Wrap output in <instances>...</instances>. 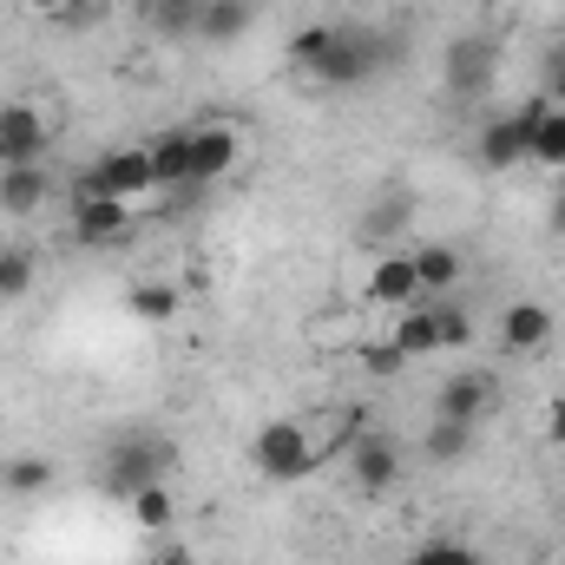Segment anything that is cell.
Returning a JSON list of instances; mask_svg holds the SVG:
<instances>
[{
    "instance_id": "cell-12",
    "label": "cell",
    "mask_w": 565,
    "mask_h": 565,
    "mask_svg": "<svg viewBox=\"0 0 565 565\" xmlns=\"http://www.w3.org/2000/svg\"><path fill=\"white\" fill-rule=\"evenodd\" d=\"M237 132L231 126H198L191 132V191L198 184H217V178H231V164H237Z\"/></svg>"
},
{
    "instance_id": "cell-33",
    "label": "cell",
    "mask_w": 565,
    "mask_h": 565,
    "mask_svg": "<svg viewBox=\"0 0 565 565\" xmlns=\"http://www.w3.org/2000/svg\"><path fill=\"white\" fill-rule=\"evenodd\" d=\"M546 224H553V237H559V244H565V191H559V198H553V217H546Z\"/></svg>"
},
{
    "instance_id": "cell-30",
    "label": "cell",
    "mask_w": 565,
    "mask_h": 565,
    "mask_svg": "<svg viewBox=\"0 0 565 565\" xmlns=\"http://www.w3.org/2000/svg\"><path fill=\"white\" fill-rule=\"evenodd\" d=\"M546 447H565V395L546 408Z\"/></svg>"
},
{
    "instance_id": "cell-34",
    "label": "cell",
    "mask_w": 565,
    "mask_h": 565,
    "mask_svg": "<svg viewBox=\"0 0 565 565\" xmlns=\"http://www.w3.org/2000/svg\"><path fill=\"white\" fill-rule=\"evenodd\" d=\"M151 565H191V553H184V546H164V553H158Z\"/></svg>"
},
{
    "instance_id": "cell-21",
    "label": "cell",
    "mask_w": 565,
    "mask_h": 565,
    "mask_svg": "<svg viewBox=\"0 0 565 565\" xmlns=\"http://www.w3.org/2000/svg\"><path fill=\"white\" fill-rule=\"evenodd\" d=\"M422 454L434 460V467H454V460H467L473 454V427L467 422H427V434H422Z\"/></svg>"
},
{
    "instance_id": "cell-9",
    "label": "cell",
    "mask_w": 565,
    "mask_h": 565,
    "mask_svg": "<svg viewBox=\"0 0 565 565\" xmlns=\"http://www.w3.org/2000/svg\"><path fill=\"white\" fill-rule=\"evenodd\" d=\"M493 408H500V382H493L487 369H460V375H447L440 395H434V415H440V422L480 427Z\"/></svg>"
},
{
    "instance_id": "cell-13",
    "label": "cell",
    "mask_w": 565,
    "mask_h": 565,
    "mask_svg": "<svg viewBox=\"0 0 565 565\" xmlns=\"http://www.w3.org/2000/svg\"><path fill=\"white\" fill-rule=\"evenodd\" d=\"M191 132H198V126H164L158 139L145 145V151H151V184H158V191L191 184Z\"/></svg>"
},
{
    "instance_id": "cell-18",
    "label": "cell",
    "mask_w": 565,
    "mask_h": 565,
    "mask_svg": "<svg viewBox=\"0 0 565 565\" xmlns=\"http://www.w3.org/2000/svg\"><path fill=\"white\" fill-rule=\"evenodd\" d=\"M415 257V277H422V296H454V282H460V250L454 244H422V250H408Z\"/></svg>"
},
{
    "instance_id": "cell-20",
    "label": "cell",
    "mask_w": 565,
    "mask_h": 565,
    "mask_svg": "<svg viewBox=\"0 0 565 565\" xmlns=\"http://www.w3.org/2000/svg\"><path fill=\"white\" fill-rule=\"evenodd\" d=\"M388 342H395V349H402L408 362L434 355V349H440V329H434V302H415V309H408V316L395 322V335H388Z\"/></svg>"
},
{
    "instance_id": "cell-10",
    "label": "cell",
    "mask_w": 565,
    "mask_h": 565,
    "mask_svg": "<svg viewBox=\"0 0 565 565\" xmlns=\"http://www.w3.org/2000/svg\"><path fill=\"white\" fill-rule=\"evenodd\" d=\"M132 231H139V224H132V204H119V198H73V244H86V250H119Z\"/></svg>"
},
{
    "instance_id": "cell-17",
    "label": "cell",
    "mask_w": 565,
    "mask_h": 565,
    "mask_svg": "<svg viewBox=\"0 0 565 565\" xmlns=\"http://www.w3.org/2000/svg\"><path fill=\"white\" fill-rule=\"evenodd\" d=\"M126 309H132V322H145V329H164V322H178V309H184V296H178V282L151 277V282H132V296H126Z\"/></svg>"
},
{
    "instance_id": "cell-15",
    "label": "cell",
    "mask_w": 565,
    "mask_h": 565,
    "mask_svg": "<svg viewBox=\"0 0 565 565\" xmlns=\"http://www.w3.org/2000/svg\"><path fill=\"white\" fill-rule=\"evenodd\" d=\"M250 20H257V0H204V13H198V40L231 46V40L250 33Z\"/></svg>"
},
{
    "instance_id": "cell-5",
    "label": "cell",
    "mask_w": 565,
    "mask_h": 565,
    "mask_svg": "<svg viewBox=\"0 0 565 565\" xmlns=\"http://www.w3.org/2000/svg\"><path fill=\"white\" fill-rule=\"evenodd\" d=\"M250 460H257L264 480L289 487V480H302L322 454H316V440H309V427L302 422H264L257 427V440H250Z\"/></svg>"
},
{
    "instance_id": "cell-8",
    "label": "cell",
    "mask_w": 565,
    "mask_h": 565,
    "mask_svg": "<svg viewBox=\"0 0 565 565\" xmlns=\"http://www.w3.org/2000/svg\"><path fill=\"white\" fill-rule=\"evenodd\" d=\"M349 473H355V487H362L369 500L395 493V480H402V440H388L382 427H362L355 447H349Z\"/></svg>"
},
{
    "instance_id": "cell-3",
    "label": "cell",
    "mask_w": 565,
    "mask_h": 565,
    "mask_svg": "<svg viewBox=\"0 0 565 565\" xmlns=\"http://www.w3.org/2000/svg\"><path fill=\"white\" fill-rule=\"evenodd\" d=\"M493 79H500V40H493V33H460V40H447V53H440V93H447V99L480 106V99L493 93Z\"/></svg>"
},
{
    "instance_id": "cell-2",
    "label": "cell",
    "mask_w": 565,
    "mask_h": 565,
    "mask_svg": "<svg viewBox=\"0 0 565 565\" xmlns=\"http://www.w3.org/2000/svg\"><path fill=\"white\" fill-rule=\"evenodd\" d=\"M171 473H178V440H171V434L132 427V434H113V440H106L99 487H106L113 500H132L145 487H171Z\"/></svg>"
},
{
    "instance_id": "cell-26",
    "label": "cell",
    "mask_w": 565,
    "mask_h": 565,
    "mask_svg": "<svg viewBox=\"0 0 565 565\" xmlns=\"http://www.w3.org/2000/svg\"><path fill=\"white\" fill-rule=\"evenodd\" d=\"M434 329H440V349H467L473 342V316L454 296H434Z\"/></svg>"
},
{
    "instance_id": "cell-22",
    "label": "cell",
    "mask_w": 565,
    "mask_h": 565,
    "mask_svg": "<svg viewBox=\"0 0 565 565\" xmlns=\"http://www.w3.org/2000/svg\"><path fill=\"white\" fill-rule=\"evenodd\" d=\"M198 13H204V0H151L145 7L151 33H164V40H198Z\"/></svg>"
},
{
    "instance_id": "cell-27",
    "label": "cell",
    "mask_w": 565,
    "mask_h": 565,
    "mask_svg": "<svg viewBox=\"0 0 565 565\" xmlns=\"http://www.w3.org/2000/svg\"><path fill=\"white\" fill-rule=\"evenodd\" d=\"M408 565H480V553H473L467 540H427Z\"/></svg>"
},
{
    "instance_id": "cell-4",
    "label": "cell",
    "mask_w": 565,
    "mask_h": 565,
    "mask_svg": "<svg viewBox=\"0 0 565 565\" xmlns=\"http://www.w3.org/2000/svg\"><path fill=\"white\" fill-rule=\"evenodd\" d=\"M151 191L158 184H151V151L145 145H119V151L93 158L79 171V184H73V198H119V204H139Z\"/></svg>"
},
{
    "instance_id": "cell-28",
    "label": "cell",
    "mask_w": 565,
    "mask_h": 565,
    "mask_svg": "<svg viewBox=\"0 0 565 565\" xmlns=\"http://www.w3.org/2000/svg\"><path fill=\"white\" fill-rule=\"evenodd\" d=\"M7 487H13V493H46V487H53V467H46V460H13V467H7Z\"/></svg>"
},
{
    "instance_id": "cell-25",
    "label": "cell",
    "mask_w": 565,
    "mask_h": 565,
    "mask_svg": "<svg viewBox=\"0 0 565 565\" xmlns=\"http://www.w3.org/2000/svg\"><path fill=\"white\" fill-rule=\"evenodd\" d=\"M408 211H415V198H408V191H395V198H375V211L362 217V237H395V231L408 224Z\"/></svg>"
},
{
    "instance_id": "cell-24",
    "label": "cell",
    "mask_w": 565,
    "mask_h": 565,
    "mask_svg": "<svg viewBox=\"0 0 565 565\" xmlns=\"http://www.w3.org/2000/svg\"><path fill=\"white\" fill-rule=\"evenodd\" d=\"M126 507H132V520H139L145 533H171V520H178V493L171 487H145Z\"/></svg>"
},
{
    "instance_id": "cell-29",
    "label": "cell",
    "mask_w": 565,
    "mask_h": 565,
    "mask_svg": "<svg viewBox=\"0 0 565 565\" xmlns=\"http://www.w3.org/2000/svg\"><path fill=\"white\" fill-rule=\"evenodd\" d=\"M362 362H369V375H395V369H402L408 355H402L395 342H375V349H362Z\"/></svg>"
},
{
    "instance_id": "cell-23",
    "label": "cell",
    "mask_w": 565,
    "mask_h": 565,
    "mask_svg": "<svg viewBox=\"0 0 565 565\" xmlns=\"http://www.w3.org/2000/svg\"><path fill=\"white\" fill-rule=\"evenodd\" d=\"M40 277V257L26 244H0V302H20Z\"/></svg>"
},
{
    "instance_id": "cell-19",
    "label": "cell",
    "mask_w": 565,
    "mask_h": 565,
    "mask_svg": "<svg viewBox=\"0 0 565 565\" xmlns=\"http://www.w3.org/2000/svg\"><path fill=\"white\" fill-rule=\"evenodd\" d=\"M526 158L546 164V171H565V106H540L533 139H526Z\"/></svg>"
},
{
    "instance_id": "cell-11",
    "label": "cell",
    "mask_w": 565,
    "mask_h": 565,
    "mask_svg": "<svg viewBox=\"0 0 565 565\" xmlns=\"http://www.w3.org/2000/svg\"><path fill=\"white\" fill-rule=\"evenodd\" d=\"M553 342V309L546 302H507L500 309V349L507 355H540Z\"/></svg>"
},
{
    "instance_id": "cell-1",
    "label": "cell",
    "mask_w": 565,
    "mask_h": 565,
    "mask_svg": "<svg viewBox=\"0 0 565 565\" xmlns=\"http://www.w3.org/2000/svg\"><path fill=\"white\" fill-rule=\"evenodd\" d=\"M395 60H402V40H388V26H369V20H316L289 40V66L329 93L375 86Z\"/></svg>"
},
{
    "instance_id": "cell-16",
    "label": "cell",
    "mask_w": 565,
    "mask_h": 565,
    "mask_svg": "<svg viewBox=\"0 0 565 565\" xmlns=\"http://www.w3.org/2000/svg\"><path fill=\"white\" fill-rule=\"evenodd\" d=\"M369 302H422V277H415V257H382L369 270Z\"/></svg>"
},
{
    "instance_id": "cell-32",
    "label": "cell",
    "mask_w": 565,
    "mask_h": 565,
    "mask_svg": "<svg viewBox=\"0 0 565 565\" xmlns=\"http://www.w3.org/2000/svg\"><path fill=\"white\" fill-rule=\"evenodd\" d=\"M26 7H33V13H40V20H53V13H66V7H73V0H26Z\"/></svg>"
},
{
    "instance_id": "cell-7",
    "label": "cell",
    "mask_w": 565,
    "mask_h": 565,
    "mask_svg": "<svg viewBox=\"0 0 565 565\" xmlns=\"http://www.w3.org/2000/svg\"><path fill=\"white\" fill-rule=\"evenodd\" d=\"M46 145H53V126L40 106H26V99L0 106V171L7 164H46Z\"/></svg>"
},
{
    "instance_id": "cell-14",
    "label": "cell",
    "mask_w": 565,
    "mask_h": 565,
    "mask_svg": "<svg viewBox=\"0 0 565 565\" xmlns=\"http://www.w3.org/2000/svg\"><path fill=\"white\" fill-rule=\"evenodd\" d=\"M46 198H53L46 164H7L0 171V217H33Z\"/></svg>"
},
{
    "instance_id": "cell-6",
    "label": "cell",
    "mask_w": 565,
    "mask_h": 565,
    "mask_svg": "<svg viewBox=\"0 0 565 565\" xmlns=\"http://www.w3.org/2000/svg\"><path fill=\"white\" fill-rule=\"evenodd\" d=\"M540 106H546V99H526L520 113H493V119L480 126L473 151H480V164H487V171H513V164H526V139H533Z\"/></svg>"
},
{
    "instance_id": "cell-31",
    "label": "cell",
    "mask_w": 565,
    "mask_h": 565,
    "mask_svg": "<svg viewBox=\"0 0 565 565\" xmlns=\"http://www.w3.org/2000/svg\"><path fill=\"white\" fill-rule=\"evenodd\" d=\"M546 93H553V99L565 106V46L553 53V66H546Z\"/></svg>"
}]
</instances>
